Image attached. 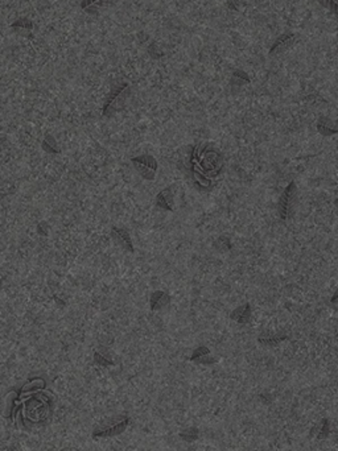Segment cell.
<instances>
[{"instance_id": "obj_1", "label": "cell", "mask_w": 338, "mask_h": 451, "mask_svg": "<svg viewBox=\"0 0 338 451\" xmlns=\"http://www.w3.org/2000/svg\"><path fill=\"white\" fill-rule=\"evenodd\" d=\"M169 302V297L164 292H156V293L152 296L151 300V306L152 310H156V309H161L164 305H167Z\"/></svg>"}, {"instance_id": "obj_2", "label": "cell", "mask_w": 338, "mask_h": 451, "mask_svg": "<svg viewBox=\"0 0 338 451\" xmlns=\"http://www.w3.org/2000/svg\"><path fill=\"white\" fill-rule=\"evenodd\" d=\"M112 235H114V237L118 240V243L122 244L123 247L128 248V250H130V251H132V244H131L130 235H128L127 231H124V230H114V231H112Z\"/></svg>"}, {"instance_id": "obj_3", "label": "cell", "mask_w": 338, "mask_h": 451, "mask_svg": "<svg viewBox=\"0 0 338 451\" xmlns=\"http://www.w3.org/2000/svg\"><path fill=\"white\" fill-rule=\"evenodd\" d=\"M127 424H128V420H123V422H121V424L115 425V426H112V428L107 429V430L99 431V433H95V434H94V435H97V437H108V435L119 434V433H122V431L124 430V428L127 426Z\"/></svg>"}, {"instance_id": "obj_4", "label": "cell", "mask_w": 338, "mask_h": 451, "mask_svg": "<svg viewBox=\"0 0 338 451\" xmlns=\"http://www.w3.org/2000/svg\"><path fill=\"white\" fill-rule=\"evenodd\" d=\"M292 43V36L291 34H284V36H281L276 43L274 44V47L271 48V54H274L275 52H283L284 50V47L287 48V45Z\"/></svg>"}, {"instance_id": "obj_5", "label": "cell", "mask_w": 338, "mask_h": 451, "mask_svg": "<svg viewBox=\"0 0 338 451\" xmlns=\"http://www.w3.org/2000/svg\"><path fill=\"white\" fill-rule=\"evenodd\" d=\"M117 2L118 0H98V2L91 4L90 7H87L85 11H87V12H95L97 10H104V8L111 7V6L114 3H117Z\"/></svg>"}, {"instance_id": "obj_6", "label": "cell", "mask_w": 338, "mask_h": 451, "mask_svg": "<svg viewBox=\"0 0 338 451\" xmlns=\"http://www.w3.org/2000/svg\"><path fill=\"white\" fill-rule=\"evenodd\" d=\"M169 194H171V191L169 190L161 191V193L158 195V204L159 206H161V208L168 209V210H172V206H171L172 202L169 200Z\"/></svg>"}, {"instance_id": "obj_7", "label": "cell", "mask_w": 338, "mask_h": 451, "mask_svg": "<svg viewBox=\"0 0 338 451\" xmlns=\"http://www.w3.org/2000/svg\"><path fill=\"white\" fill-rule=\"evenodd\" d=\"M134 162H140V164L147 165V167L152 168V169H156V161L151 157V156H141L139 158H134Z\"/></svg>"}, {"instance_id": "obj_8", "label": "cell", "mask_w": 338, "mask_h": 451, "mask_svg": "<svg viewBox=\"0 0 338 451\" xmlns=\"http://www.w3.org/2000/svg\"><path fill=\"white\" fill-rule=\"evenodd\" d=\"M17 27H21L24 29H32L33 28V24L29 23L27 19H21V20L16 21V23L12 24V28H17Z\"/></svg>"}, {"instance_id": "obj_9", "label": "cell", "mask_w": 338, "mask_h": 451, "mask_svg": "<svg viewBox=\"0 0 338 451\" xmlns=\"http://www.w3.org/2000/svg\"><path fill=\"white\" fill-rule=\"evenodd\" d=\"M329 8H330L334 14L338 15V0H330V6H329Z\"/></svg>"}, {"instance_id": "obj_10", "label": "cell", "mask_w": 338, "mask_h": 451, "mask_svg": "<svg viewBox=\"0 0 338 451\" xmlns=\"http://www.w3.org/2000/svg\"><path fill=\"white\" fill-rule=\"evenodd\" d=\"M95 2H98V0H82V3H81V7L84 8V10H86L87 7H90L91 4H94V3H95Z\"/></svg>"}, {"instance_id": "obj_11", "label": "cell", "mask_w": 338, "mask_h": 451, "mask_svg": "<svg viewBox=\"0 0 338 451\" xmlns=\"http://www.w3.org/2000/svg\"><path fill=\"white\" fill-rule=\"evenodd\" d=\"M318 2H320V3H321L324 7L329 8V6H330V0H318Z\"/></svg>"}]
</instances>
